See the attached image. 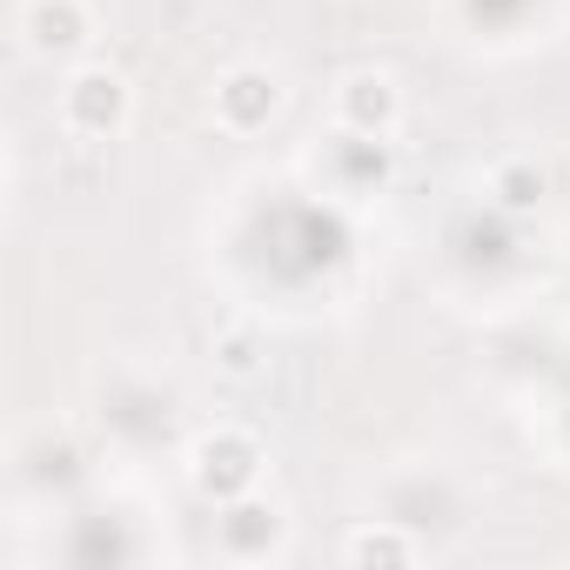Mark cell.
Segmentation results:
<instances>
[{
	"instance_id": "obj_1",
	"label": "cell",
	"mask_w": 570,
	"mask_h": 570,
	"mask_svg": "<svg viewBox=\"0 0 570 570\" xmlns=\"http://www.w3.org/2000/svg\"><path fill=\"white\" fill-rule=\"evenodd\" d=\"M68 108H75V121H81V128H115V121H121V108H128V95H121V81H115V75H81V81H75V95H68Z\"/></svg>"
},
{
	"instance_id": "obj_2",
	"label": "cell",
	"mask_w": 570,
	"mask_h": 570,
	"mask_svg": "<svg viewBox=\"0 0 570 570\" xmlns=\"http://www.w3.org/2000/svg\"><path fill=\"white\" fill-rule=\"evenodd\" d=\"M255 476V463H248V443H208L202 450V490H215V497H235L242 483Z\"/></svg>"
},
{
	"instance_id": "obj_4",
	"label": "cell",
	"mask_w": 570,
	"mask_h": 570,
	"mask_svg": "<svg viewBox=\"0 0 570 570\" xmlns=\"http://www.w3.org/2000/svg\"><path fill=\"white\" fill-rule=\"evenodd\" d=\"M350 108L363 115V121H390V108H396V95H390V81H350Z\"/></svg>"
},
{
	"instance_id": "obj_3",
	"label": "cell",
	"mask_w": 570,
	"mask_h": 570,
	"mask_svg": "<svg viewBox=\"0 0 570 570\" xmlns=\"http://www.w3.org/2000/svg\"><path fill=\"white\" fill-rule=\"evenodd\" d=\"M81 41V14L68 0H41L35 8V48H75Z\"/></svg>"
},
{
	"instance_id": "obj_5",
	"label": "cell",
	"mask_w": 570,
	"mask_h": 570,
	"mask_svg": "<svg viewBox=\"0 0 570 570\" xmlns=\"http://www.w3.org/2000/svg\"><path fill=\"white\" fill-rule=\"evenodd\" d=\"M350 557H410V543H396V537H356Z\"/></svg>"
}]
</instances>
